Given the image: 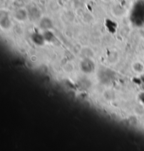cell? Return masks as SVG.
<instances>
[{
    "mask_svg": "<svg viewBox=\"0 0 144 151\" xmlns=\"http://www.w3.org/2000/svg\"><path fill=\"white\" fill-rule=\"evenodd\" d=\"M15 19L19 21H23L27 19L28 18V13L25 9H19L16 12L15 14H14Z\"/></svg>",
    "mask_w": 144,
    "mask_h": 151,
    "instance_id": "1",
    "label": "cell"
},
{
    "mask_svg": "<svg viewBox=\"0 0 144 151\" xmlns=\"http://www.w3.org/2000/svg\"><path fill=\"white\" fill-rule=\"evenodd\" d=\"M6 23L5 29H9V28L11 27V22L9 19V17H7V16H6V17H5L4 18L1 17V23Z\"/></svg>",
    "mask_w": 144,
    "mask_h": 151,
    "instance_id": "2",
    "label": "cell"
},
{
    "mask_svg": "<svg viewBox=\"0 0 144 151\" xmlns=\"http://www.w3.org/2000/svg\"><path fill=\"white\" fill-rule=\"evenodd\" d=\"M103 1H110V0H103Z\"/></svg>",
    "mask_w": 144,
    "mask_h": 151,
    "instance_id": "3",
    "label": "cell"
}]
</instances>
